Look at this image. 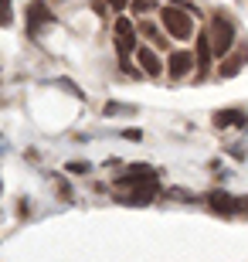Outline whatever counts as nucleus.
Segmentation results:
<instances>
[{
  "label": "nucleus",
  "instance_id": "obj_5",
  "mask_svg": "<svg viewBox=\"0 0 248 262\" xmlns=\"http://www.w3.org/2000/svg\"><path fill=\"white\" fill-rule=\"evenodd\" d=\"M208 208L228 218V214L241 211V198H231L228 191H211V194H208Z\"/></svg>",
  "mask_w": 248,
  "mask_h": 262
},
{
  "label": "nucleus",
  "instance_id": "obj_10",
  "mask_svg": "<svg viewBox=\"0 0 248 262\" xmlns=\"http://www.w3.org/2000/svg\"><path fill=\"white\" fill-rule=\"evenodd\" d=\"M136 58H140V68H143L146 75H160V72H163V65H160V58H156V51H153V48H140V51H136Z\"/></svg>",
  "mask_w": 248,
  "mask_h": 262
},
{
  "label": "nucleus",
  "instance_id": "obj_1",
  "mask_svg": "<svg viewBox=\"0 0 248 262\" xmlns=\"http://www.w3.org/2000/svg\"><path fill=\"white\" fill-rule=\"evenodd\" d=\"M160 20H163V28H167L170 38H177V41L194 38V17L187 14V10H181V7H160Z\"/></svg>",
  "mask_w": 248,
  "mask_h": 262
},
{
  "label": "nucleus",
  "instance_id": "obj_8",
  "mask_svg": "<svg viewBox=\"0 0 248 262\" xmlns=\"http://www.w3.org/2000/svg\"><path fill=\"white\" fill-rule=\"evenodd\" d=\"M153 198H156V181H153V184H140V187H133V194L119 198V201H123V204H150Z\"/></svg>",
  "mask_w": 248,
  "mask_h": 262
},
{
  "label": "nucleus",
  "instance_id": "obj_3",
  "mask_svg": "<svg viewBox=\"0 0 248 262\" xmlns=\"http://www.w3.org/2000/svg\"><path fill=\"white\" fill-rule=\"evenodd\" d=\"M136 24L129 17H119L116 20V48H119V58L123 61H129V55L136 51Z\"/></svg>",
  "mask_w": 248,
  "mask_h": 262
},
{
  "label": "nucleus",
  "instance_id": "obj_2",
  "mask_svg": "<svg viewBox=\"0 0 248 262\" xmlns=\"http://www.w3.org/2000/svg\"><path fill=\"white\" fill-rule=\"evenodd\" d=\"M208 38H211V51H214V55H228L231 45H235V24H231L224 14L211 17V24H208Z\"/></svg>",
  "mask_w": 248,
  "mask_h": 262
},
{
  "label": "nucleus",
  "instance_id": "obj_20",
  "mask_svg": "<svg viewBox=\"0 0 248 262\" xmlns=\"http://www.w3.org/2000/svg\"><path fill=\"white\" fill-rule=\"evenodd\" d=\"M241 211H248V198H241Z\"/></svg>",
  "mask_w": 248,
  "mask_h": 262
},
{
  "label": "nucleus",
  "instance_id": "obj_9",
  "mask_svg": "<svg viewBox=\"0 0 248 262\" xmlns=\"http://www.w3.org/2000/svg\"><path fill=\"white\" fill-rule=\"evenodd\" d=\"M211 55H214V51H211V38H208V28H204L197 34V55H194V58H197V72H208Z\"/></svg>",
  "mask_w": 248,
  "mask_h": 262
},
{
  "label": "nucleus",
  "instance_id": "obj_11",
  "mask_svg": "<svg viewBox=\"0 0 248 262\" xmlns=\"http://www.w3.org/2000/svg\"><path fill=\"white\" fill-rule=\"evenodd\" d=\"M248 119H245V113H241V109H221L218 116H214V126H245Z\"/></svg>",
  "mask_w": 248,
  "mask_h": 262
},
{
  "label": "nucleus",
  "instance_id": "obj_16",
  "mask_svg": "<svg viewBox=\"0 0 248 262\" xmlns=\"http://www.w3.org/2000/svg\"><path fill=\"white\" fill-rule=\"evenodd\" d=\"M105 113H109V116H116V113H133V106H116V102H109Z\"/></svg>",
  "mask_w": 248,
  "mask_h": 262
},
{
  "label": "nucleus",
  "instance_id": "obj_4",
  "mask_svg": "<svg viewBox=\"0 0 248 262\" xmlns=\"http://www.w3.org/2000/svg\"><path fill=\"white\" fill-rule=\"evenodd\" d=\"M153 181H156V170L146 167V164H136V167H129L126 174H119L116 184L119 187H140V184H153Z\"/></svg>",
  "mask_w": 248,
  "mask_h": 262
},
{
  "label": "nucleus",
  "instance_id": "obj_7",
  "mask_svg": "<svg viewBox=\"0 0 248 262\" xmlns=\"http://www.w3.org/2000/svg\"><path fill=\"white\" fill-rule=\"evenodd\" d=\"M44 20H51L48 7H44V4H31V7H28V34H31V38H38V31H41Z\"/></svg>",
  "mask_w": 248,
  "mask_h": 262
},
{
  "label": "nucleus",
  "instance_id": "obj_13",
  "mask_svg": "<svg viewBox=\"0 0 248 262\" xmlns=\"http://www.w3.org/2000/svg\"><path fill=\"white\" fill-rule=\"evenodd\" d=\"M14 14H10V0H0V28H10Z\"/></svg>",
  "mask_w": 248,
  "mask_h": 262
},
{
  "label": "nucleus",
  "instance_id": "obj_18",
  "mask_svg": "<svg viewBox=\"0 0 248 262\" xmlns=\"http://www.w3.org/2000/svg\"><path fill=\"white\" fill-rule=\"evenodd\" d=\"M150 7H153L150 0H133V10H140V14H146V10H150Z\"/></svg>",
  "mask_w": 248,
  "mask_h": 262
},
{
  "label": "nucleus",
  "instance_id": "obj_15",
  "mask_svg": "<svg viewBox=\"0 0 248 262\" xmlns=\"http://www.w3.org/2000/svg\"><path fill=\"white\" fill-rule=\"evenodd\" d=\"M65 170H68V174H88V164H85V160H72Z\"/></svg>",
  "mask_w": 248,
  "mask_h": 262
},
{
  "label": "nucleus",
  "instance_id": "obj_19",
  "mask_svg": "<svg viewBox=\"0 0 248 262\" xmlns=\"http://www.w3.org/2000/svg\"><path fill=\"white\" fill-rule=\"evenodd\" d=\"M173 4H184V7H187V10H197V7H194V4H191V0H173Z\"/></svg>",
  "mask_w": 248,
  "mask_h": 262
},
{
  "label": "nucleus",
  "instance_id": "obj_12",
  "mask_svg": "<svg viewBox=\"0 0 248 262\" xmlns=\"http://www.w3.org/2000/svg\"><path fill=\"white\" fill-rule=\"evenodd\" d=\"M245 55H248V51H241V55H231V58L218 68V75H221V78H231V75H235V72H238L241 65H245Z\"/></svg>",
  "mask_w": 248,
  "mask_h": 262
},
{
  "label": "nucleus",
  "instance_id": "obj_6",
  "mask_svg": "<svg viewBox=\"0 0 248 262\" xmlns=\"http://www.w3.org/2000/svg\"><path fill=\"white\" fill-rule=\"evenodd\" d=\"M167 61H170V65H167V72H170L173 78H184V75H191L194 68H197V58H194L191 51H173Z\"/></svg>",
  "mask_w": 248,
  "mask_h": 262
},
{
  "label": "nucleus",
  "instance_id": "obj_14",
  "mask_svg": "<svg viewBox=\"0 0 248 262\" xmlns=\"http://www.w3.org/2000/svg\"><path fill=\"white\" fill-rule=\"evenodd\" d=\"M140 31H143L150 41H156V45H160V31H156V24H150V20H146V24H140Z\"/></svg>",
  "mask_w": 248,
  "mask_h": 262
},
{
  "label": "nucleus",
  "instance_id": "obj_17",
  "mask_svg": "<svg viewBox=\"0 0 248 262\" xmlns=\"http://www.w3.org/2000/svg\"><path fill=\"white\" fill-rule=\"evenodd\" d=\"M105 7H112V10H126V7H129V0H105Z\"/></svg>",
  "mask_w": 248,
  "mask_h": 262
}]
</instances>
